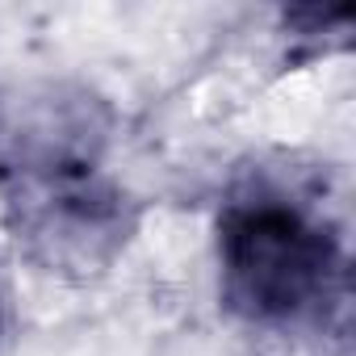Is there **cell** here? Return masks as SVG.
Returning a JSON list of instances; mask_svg holds the SVG:
<instances>
[{
    "instance_id": "1",
    "label": "cell",
    "mask_w": 356,
    "mask_h": 356,
    "mask_svg": "<svg viewBox=\"0 0 356 356\" xmlns=\"http://www.w3.org/2000/svg\"><path fill=\"white\" fill-rule=\"evenodd\" d=\"M222 302L256 327L348 323V256L331 227L302 206L256 193L218 218Z\"/></svg>"
},
{
    "instance_id": "2",
    "label": "cell",
    "mask_w": 356,
    "mask_h": 356,
    "mask_svg": "<svg viewBox=\"0 0 356 356\" xmlns=\"http://www.w3.org/2000/svg\"><path fill=\"white\" fill-rule=\"evenodd\" d=\"M9 339V306H5V285H0V348Z\"/></svg>"
}]
</instances>
